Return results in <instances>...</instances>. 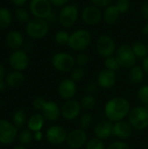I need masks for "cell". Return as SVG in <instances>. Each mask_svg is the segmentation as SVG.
Returning <instances> with one entry per match:
<instances>
[{
    "mask_svg": "<svg viewBox=\"0 0 148 149\" xmlns=\"http://www.w3.org/2000/svg\"><path fill=\"white\" fill-rule=\"evenodd\" d=\"M45 100L42 97H37L33 100V102H32V105H33V107L36 109V110H38V111H41L44 103H45Z\"/></svg>",
    "mask_w": 148,
    "mask_h": 149,
    "instance_id": "obj_41",
    "label": "cell"
},
{
    "mask_svg": "<svg viewBox=\"0 0 148 149\" xmlns=\"http://www.w3.org/2000/svg\"><path fill=\"white\" fill-rule=\"evenodd\" d=\"M10 3H11L12 4H14L15 6L21 7V6H23V5L26 3L27 0H10Z\"/></svg>",
    "mask_w": 148,
    "mask_h": 149,
    "instance_id": "obj_48",
    "label": "cell"
},
{
    "mask_svg": "<svg viewBox=\"0 0 148 149\" xmlns=\"http://www.w3.org/2000/svg\"><path fill=\"white\" fill-rule=\"evenodd\" d=\"M13 149H26L23 145H19V146H16Z\"/></svg>",
    "mask_w": 148,
    "mask_h": 149,
    "instance_id": "obj_52",
    "label": "cell"
},
{
    "mask_svg": "<svg viewBox=\"0 0 148 149\" xmlns=\"http://www.w3.org/2000/svg\"><path fill=\"white\" fill-rule=\"evenodd\" d=\"M147 52H148V44H147Z\"/></svg>",
    "mask_w": 148,
    "mask_h": 149,
    "instance_id": "obj_54",
    "label": "cell"
},
{
    "mask_svg": "<svg viewBox=\"0 0 148 149\" xmlns=\"http://www.w3.org/2000/svg\"><path fill=\"white\" fill-rule=\"evenodd\" d=\"M24 75L22 73V72L19 71H13L9 72L5 78L6 85L11 88H18L24 84Z\"/></svg>",
    "mask_w": 148,
    "mask_h": 149,
    "instance_id": "obj_22",
    "label": "cell"
},
{
    "mask_svg": "<svg viewBox=\"0 0 148 149\" xmlns=\"http://www.w3.org/2000/svg\"><path fill=\"white\" fill-rule=\"evenodd\" d=\"M93 121H94V118H93L92 114L90 113H85L79 118V128L86 131L92 125Z\"/></svg>",
    "mask_w": 148,
    "mask_h": 149,
    "instance_id": "obj_30",
    "label": "cell"
},
{
    "mask_svg": "<svg viewBox=\"0 0 148 149\" xmlns=\"http://www.w3.org/2000/svg\"><path fill=\"white\" fill-rule=\"evenodd\" d=\"M78 88H77V83L74 82L71 79H63L58 88V94L60 98L64 100H72L76 93H77Z\"/></svg>",
    "mask_w": 148,
    "mask_h": 149,
    "instance_id": "obj_17",
    "label": "cell"
},
{
    "mask_svg": "<svg viewBox=\"0 0 148 149\" xmlns=\"http://www.w3.org/2000/svg\"><path fill=\"white\" fill-rule=\"evenodd\" d=\"M49 31V23L45 19L32 18L26 24V32L33 39L44 38Z\"/></svg>",
    "mask_w": 148,
    "mask_h": 149,
    "instance_id": "obj_7",
    "label": "cell"
},
{
    "mask_svg": "<svg viewBox=\"0 0 148 149\" xmlns=\"http://www.w3.org/2000/svg\"><path fill=\"white\" fill-rule=\"evenodd\" d=\"M92 34L85 29H78L71 33L68 46L76 52H84L92 43Z\"/></svg>",
    "mask_w": 148,
    "mask_h": 149,
    "instance_id": "obj_2",
    "label": "cell"
},
{
    "mask_svg": "<svg viewBox=\"0 0 148 149\" xmlns=\"http://www.w3.org/2000/svg\"><path fill=\"white\" fill-rule=\"evenodd\" d=\"M106 149H131V148L126 142L122 141H118L110 144L108 148H106Z\"/></svg>",
    "mask_w": 148,
    "mask_h": 149,
    "instance_id": "obj_40",
    "label": "cell"
},
{
    "mask_svg": "<svg viewBox=\"0 0 148 149\" xmlns=\"http://www.w3.org/2000/svg\"><path fill=\"white\" fill-rule=\"evenodd\" d=\"M120 15V12L115 4H110L103 11V21L107 24H114L118 21Z\"/></svg>",
    "mask_w": 148,
    "mask_h": 149,
    "instance_id": "obj_23",
    "label": "cell"
},
{
    "mask_svg": "<svg viewBox=\"0 0 148 149\" xmlns=\"http://www.w3.org/2000/svg\"><path fill=\"white\" fill-rule=\"evenodd\" d=\"M142 34L145 36V37H147L148 38V21H147V23L144 24V26L142 27Z\"/></svg>",
    "mask_w": 148,
    "mask_h": 149,
    "instance_id": "obj_49",
    "label": "cell"
},
{
    "mask_svg": "<svg viewBox=\"0 0 148 149\" xmlns=\"http://www.w3.org/2000/svg\"><path fill=\"white\" fill-rule=\"evenodd\" d=\"M24 44V37L18 31H11L6 36V45L13 50H18Z\"/></svg>",
    "mask_w": 148,
    "mask_h": 149,
    "instance_id": "obj_21",
    "label": "cell"
},
{
    "mask_svg": "<svg viewBox=\"0 0 148 149\" xmlns=\"http://www.w3.org/2000/svg\"><path fill=\"white\" fill-rule=\"evenodd\" d=\"M96 82L100 88L110 89L117 82V73L114 71L104 68L98 73Z\"/></svg>",
    "mask_w": 148,
    "mask_h": 149,
    "instance_id": "obj_16",
    "label": "cell"
},
{
    "mask_svg": "<svg viewBox=\"0 0 148 149\" xmlns=\"http://www.w3.org/2000/svg\"><path fill=\"white\" fill-rule=\"evenodd\" d=\"M41 113L46 120L54 122L57 121L61 116V107L55 101L46 100Z\"/></svg>",
    "mask_w": 148,
    "mask_h": 149,
    "instance_id": "obj_18",
    "label": "cell"
},
{
    "mask_svg": "<svg viewBox=\"0 0 148 149\" xmlns=\"http://www.w3.org/2000/svg\"><path fill=\"white\" fill-rule=\"evenodd\" d=\"M51 3L52 6H55V7H64L65 6L66 4L69 3L70 0H49Z\"/></svg>",
    "mask_w": 148,
    "mask_h": 149,
    "instance_id": "obj_44",
    "label": "cell"
},
{
    "mask_svg": "<svg viewBox=\"0 0 148 149\" xmlns=\"http://www.w3.org/2000/svg\"><path fill=\"white\" fill-rule=\"evenodd\" d=\"M29 63V56L23 50H16L9 57V64L14 71L22 72L25 70L28 67Z\"/></svg>",
    "mask_w": 148,
    "mask_h": 149,
    "instance_id": "obj_15",
    "label": "cell"
},
{
    "mask_svg": "<svg viewBox=\"0 0 148 149\" xmlns=\"http://www.w3.org/2000/svg\"><path fill=\"white\" fill-rule=\"evenodd\" d=\"M83 23L87 25H97L103 20V11H101L99 7L93 4L85 6L80 14Z\"/></svg>",
    "mask_w": 148,
    "mask_h": 149,
    "instance_id": "obj_10",
    "label": "cell"
},
{
    "mask_svg": "<svg viewBox=\"0 0 148 149\" xmlns=\"http://www.w3.org/2000/svg\"><path fill=\"white\" fill-rule=\"evenodd\" d=\"M140 12L142 17L148 21V2H146L142 4L141 8H140Z\"/></svg>",
    "mask_w": 148,
    "mask_h": 149,
    "instance_id": "obj_45",
    "label": "cell"
},
{
    "mask_svg": "<svg viewBox=\"0 0 148 149\" xmlns=\"http://www.w3.org/2000/svg\"><path fill=\"white\" fill-rule=\"evenodd\" d=\"M79 16V12L77 5L73 3H68L61 8L58 16V20L62 27L67 29L75 24Z\"/></svg>",
    "mask_w": 148,
    "mask_h": 149,
    "instance_id": "obj_5",
    "label": "cell"
},
{
    "mask_svg": "<svg viewBox=\"0 0 148 149\" xmlns=\"http://www.w3.org/2000/svg\"><path fill=\"white\" fill-rule=\"evenodd\" d=\"M95 46L99 55H100L104 58L113 56L117 50L114 39L107 34H103L99 36L97 38Z\"/></svg>",
    "mask_w": 148,
    "mask_h": 149,
    "instance_id": "obj_8",
    "label": "cell"
},
{
    "mask_svg": "<svg viewBox=\"0 0 148 149\" xmlns=\"http://www.w3.org/2000/svg\"><path fill=\"white\" fill-rule=\"evenodd\" d=\"M114 56L117 58L120 65V68L130 69L133 66L136 65L137 58L131 45H120L119 47H117Z\"/></svg>",
    "mask_w": 148,
    "mask_h": 149,
    "instance_id": "obj_6",
    "label": "cell"
},
{
    "mask_svg": "<svg viewBox=\"0 0 148 149\" xmlns=\"http://www.w3.org/2000/svg\"><path fill=\"white\" fill-rule=\"evenodd\" d=\"M127 118L134 130L143 131L148 127V109L145 106H137L132 108Z\"/></svg>",
    "mask_w": 148,
    "mask_h": 149,
    "instance_id": "obj_3",
    "label": "cell"
},
{
    "mask_svg": "<svg viewBox=\"0 0 148 149\" xmlns=\"http://www.w3.org/2000/svg\"><path fill=\"white\" fill-rule=\"evenodd\" d=\"M27 115L24 110H17L12 115V122L13 125L17 128H21L23 127L25 124H27Z\"/></svg>",
    "mask_w": 148,
    "mask_h": 149,
    "instance_id": "obj_27",
    "label": "cell"
},
{
    "mask_svg": "<svg viewBox=\"0 0 148 149\" xmlns=\"http://www.w3.org/2000/svg\"><path fill=\"white\" fill-rule=\"evenodd\" d=\"M33 139V133L29 129H24L18 134V141L21 145H29Z\"/></svg>",
    "mask_w": 148,
    "mask_h": 149,
    "instance_id": "obj_35",
    "label": "cell"
},
{
    "mask_svg": "<svg viewBox=\"0 0 148 149\" xmlns=\"http://www.w3.org/2000/svg\"><path fill=\"white\" fill-rule=\"evenodd\" d=\"M128 78L129 80L132 84H140L143 82L144 78H145V72L142 69L141 66L139 65H134L132 68L129 69V73H128Z\"/></svg>",
    "mask_w": 148,
    "mask_h": 149,
    "instance_id": "obj_25",
    "label": "cell"
},
{
    "mask_svg": "<svg viewBox=\"0 0 148 149\" xmlns=\"http://www.w3.org/2000/svg\"><path fill=\"white\" fill-rule=\"evenodd\" d=\"M92 2V3L97 7H107L108 5L112 4L113 0H90Z\"/></svg>",
    "mask_w": 148,
    "mask_h": 149,
    "instance_id": "obj_42",
    "label": "cell"
},
{
    "mask_svg": "<svg viewBox=\"0 0 148 149\" xmlns=\"http://www.w3.org/2000/svg\"><path fill=\"white\" fill-rule=\"evenodd\" d=\"M145 74L148 75V56L146 57L144 59H142V65H141Z\"/></svg>",
    "mask_w": 148,
    "mask_h": 149,
    "instance_id": "obj_46",
    "label": "cell"
},
{
    "mask_svg": "<svg viewBox=\"0 0 148 149\" xmlns=\"http://www.w3.org/2000/svg\"><path fill=\"white\" fill-rule=\"evenodd\" d=\"M89 56L83 52H79L76 56H75V63H76V66H79V67H85L88 63H89Z\"/></svg>",
    "mask_w": 148,
    "mask_h": 149,
    "instance_id": "obj_38",
    "label": "cell"
},
{
    "mask_svg": "<svg viewBox=\"0 0 148 149\" xmlns=\"http://www.w3.org/2000/svg\"><path fill=\"white\" fill-rule=\"evenodd\" d=\"M129 1H130V0H129Z\"/></svg>",
    "mask_w": 148,
    "mask_h": 149,
    "instance_id": "obj_56",
    "label": "cell"
},
{
    "mask_svg": "<svg viewBox=\"0 0 148 149\" xmlns=\"http://www.w3.org/2000/svg\"><path fill=\"white\" fill-rule=\"evenodd\" d=\"M51 63L52 67L60 72H71L76 66L75 57L65 52H58L52 55Z\"/></svg>",
    "mask_w": 148,
    "mask_h": 149,
    "instance_id": "obj_4",
    "label": "cell"
},
{
    "mask_svg": "<svg viewBox=\"0 0 148 149\" xmlns=\"http://www.w3.org/2000/svg\"><path fill=\"white\" fill-rule=\"evenodd\" d=\"M98 86H98L97 82H89L85 86L86 94H93L97 91Z\"/></svg>",
    "mask_w": 148,
    "mask_h": 149,
    "instance_id": "obj_43",
    "label": "cell"
},
{
    "mask_svg": "<svg viewBox=\"0 0 148 149\" xmlns=\"http://www.w3.org/2000/svg\"><path fill=\"white\" fill-rule=\"evenodd\" d=\"M115 6L118 8L120 14L126 13L130 9V1L129 0H116Z\"/></svg>",
    "mask_w": 148,
    "mask_h": 149,
    "instance_id": "obj_39",
    "label": "cell"
},
{
    "mask_svg": "<svg viewBox=\"0 0 148 149\" xmlns=\"http://www.w3.org/2000/svg\"><path fill=\"white\" fill-rule=\"evenodd\" d=\"M131 46H132V49H133L137 58L144 59L146 57L148 56L147 45L146 44H144L140 41H136Z\"/></svg>",
    "mask_w": 148,
    "mask_h": 149,
    "instance_id": "obj_26",
    "label": "cell"
},
{
    "mask_svg": "<svg viewBox=\"0 0 148 149\" xmlns=\"http://www.w3.org/2000/svg\"><path fill=\"white\" fill-rule=\"evenodd\" d=\"M14 14H15L16 19L21 24H27L31 20L30 12L24 8H21V7L17 8Z\"/></svg>",
    "mask_w": 148,
    "mask_h": 149,
    "instance_id": "obj_32",
    "label": "cell"
},
{
    "mask_svg": "<svg viewBox=\"0 0 148 149\" xmlns=\"http://www.w3.org/2000/svg\"><path fill=\"white\" fill-rule=\"evenodd\" d=\"M104 65H105V68L114 71V72H117L120 68V65L117 58H115V56H111V57L105 58Z\"/></svg>",
    "mask_w": 148,
    "mask_h": 149,
    "instance_id": "obj_36",
    "label": "cell"
},
{
    "mask_svg": "<svg viewBox=\"0 0 148 149\" xmlns=\"http://www.w3.org/2000/svg\"><path fill=\"white\" fill-rule=\"evenodd\" d=\"M70 35L71 34L65 30L58 31L55 33V36H54L55 42L59 45H68L69 39H70Z\"/></svg>",
    "mask_w": 148,
    "mask_h": 149,
    "instance_id": "obj_31",
    "label": "cell"
},
{
    "mask_svg": "<svg viewBox=\"0 0 148 149\" xmlns=\"http://www.w3.org/2000/svg\"><path fill=\"white\" fill-rule=\"evenodd\" d=\"M43 137H44V134L41 131H38V132H35L33 133V139L36 141H40L43 140Z\"/></svg>",
    "mask_w": 148,
    "mask_h": 149,
    "instance_id": "obj_47",
    "label": "cell"
},
{
    "mask_svg": "<svg viewBox=\"0 0 148 149\" xmlns=\"http://www.w3.org/2000/svg\"><path fill=\"white\" fill-rule=\"evenodd\" d=\"M137 98L143 104H148V84L141 86L137 91Z\"/></svg>",
    "mask_w": 148,
    "mask_h": 149,
    "instance_id": "obj_37",
    "label": "cell"
},
{
    "mask_svg": "<svg viewBox=\"0 0 148 149\" xmlns=\"http://www.w3.org/2000/svg\"><path fill=\"white\" fill-rule=\"evenodd\" d=\"M70 149H72V148H70Z\"/></svg>",
    "mask_w": 148,
    "mask_h": 149,
    "instance_id": "obj_55",
    "label": "cell"
},
{
    "mask_svg": "<svg viewBox=\"0 0 148 149\" xmlns=\"http://www.w3.org/2000/svg\"><path fill=\"white\" fill-rule=\"evenodd\" d=\"M5 89V84L3 82V80H1L0 81V91H3Z\"/></svg>",
    "mask_w": 148,
    "mask_h": 149,
    "instance_id": "obj_51",
    "label": "cell"
},
{
    "mask_svg": "<svg viewBox=\"0 0 148 149\" xmlns=\"http://www.w3.org/2000/svg\"><path fill=\"white\" fill-rule=\"evenodd\" d=\"M144 106H145V107H146L148 109V104H147V105H144Z\"/></svg>",
    "mask_w": 148,
    "mask_h": 149,
    "instance_id": "obj_53",
    "label": "cell"
},
{
    "mask_svg": "<svg viewBox=\"0 0 148 149\" xmlns=\"http://www.w3.org/2000/svg\"><path fill=\"white\" fill-rule=\"evenodd\" d=\"M4 74H5V69L3 67V65L2 64H0V81L3 80Z\"/></svg>",
    "mask_w": 148,
    "mask_h": 149,
    "instance_id": "obj_50",
    "label": "cell"
},
{
    "mask_svg": "<svg viewBox=\"0 0 148 149\" xmlns=\"http://www.w3.org/2000/svg\"><path fill=\"white\" fill-rule=\"evenodd\" d=\"M67 134L68 133L62 126L52 125L47 128L45 132V138L51 145L59 146L66 141Z\"/></svg>",
    "mask_w": 148,
    "mask_h": 149,
    "instance_id": "obj_12",
    "label": "cell"
},
{
    "mask_svg": "<svg viewBox=\"0 0 148 149\" xmlns=\"http://www.w3.org/2000/svg\"><path fill=\"white\" fill-rule=\"evenodd\" d=\"M94 135L100 140H106L113 135V123L108 120H101L94 127Z\"/></svg>",
    "mask_w": 148,
    "mask_h": 149,
    "instance_id": "obj_20",
    "label": "cell"
},
{
    "mask_svg": "<svg viewBox=\"0 0 148 149\" xmlns=\"http://www.w3.org/2000/svg\"><path fill=\"white\" fill-rule=\"evenodd\" d=\"M131 104L124 97H113L110 99L104 107V113L109 121L115 123L128 117L131 111Z\"/></svg>",
    "mask_w": 148,
    "mask_h": 149,
    "instance_id": "obj_1",
    "label": "cell"
},
{
    "mask_svg": "<svg viewBox=\"0 0 148 149\" xmlns=\"http://www.w3.org/2000/svg\"><path fill=\"white\" fill-rule=\"evenodd\" d=\"M12 22L11 12L9 9L5 7L0 8V28L6 29L8 28Z\"/></svg>",
    "mask_w": 148,
    "mask_h": 149,
    "instance_id": "obj_28",
    "label": "cell"
},
{
    "mask_svg": "<svg viewBox=\"0 0 148 149\" xmlns=\"http://www.w3.org/2000/svg\"><path fill=\"white\" fill-rule=\"evenodd\" d=\"M133 128L128 120H120L113 123V135L120 140L129 139L133 132Z\"/></svg>",
    "mask_w": 148,
    "mask_h": 149,
    "instance_id": "obj_19",
    "label": "cell"
},
{
    "mask_svg": "<svg viewBox=\"0 0 148 149\" xmlns=\"http://www.w3.org/2000/svg\"><path fill=\"white\" fill-rule=\"evenodd\" d=\"M85 149H106L103 140L93 137L87 141Z\"/></svg>",
    "mask_w": 148,
    "mask_h": 149,
    "instance_id": "obj_33",
    "label": "cell"
},
{
    "mask_svg": "<svg viewBox=\"0 0 148 149\" xmlns=\"http://www.w3.org/2000/svg\"><path fill=\"white\" fill-rule=\"evenodd\" d=\"M97 104L96 98L92 94H85L80 100L81 107L85 110H92Z\"/></svg>",
    "mask_w": 148,
    "mask_h": 149,
    "instance_id": "obj_29",
    "label": "cell"
},
{
    "mask_svg": "<svg viewBox=\"0 0 148 149\" xmlns=\"http://www.w3.org/2000/svg\"><path fill=\"white\" fill-rule=\"evenodd\" d=\"M17 137V128L7 120H0V143L10 145Z\"/></svg>",
    "mask_w": 148,
    "mask_h": 149,
    "instance_id": "obj_11",
    "label": "cell"
},
{
    "mask_svg": "<svg viewBox=\"0 0 148 149\" xmlns=\"http://www.w3.org/2000/svg\"><path fill=\"white\" fill-rule=\"evenodd\" d=\"M88 140L85 130L77 128L68 133L65 143L70 148L80 149L85 146Z\"/></svg>",
    "mask_w": 148,
    "mask_h": 149,
    "instance_id": "obj_13",
    "label": "cell"
},
{
    "mask_svg": "<svg viewBox=\"0 0 148 149\" xmlns=\"http://www.w3.org/2000/svg\"><path fill=\"white\" fill-rule=\"evenodd\" d=\"M44 120L45 119L42 113H34L29 118L26 125L29 130H31L32 133H35L42 130L44 125Z\"/></svg>",
    "mask_w": 148,
    "mask_h": 149,
    "instance_id": "obj_24",
    "label": "cell"
},
{
    "mask_svg": "<svg viewBox=\"0 0 148 149\" xmlns=\"http://www.w3.org/2000/svg\"><path fill=\"white\" fill-rule=\"evenodd\" d=\"M82 107L80 102L72 99L70 100H65V102L61 106V116L69 121L76 120L81 113Z\"/></svg>",
    "mask_w": 148,
    "mask_h": 149,
    "instance_id": "obj_14",
    "label": "cell"
},
{
    "mask_svg": "<svg viewBox=\"0 0 148 149\" xmlns=\"http://www.w3.org/2000/svg\"><path fill=\"white\" fill-rule=\"evenodd\" d=\"M85 75V72L84 67L75 66L70 72V79H72L74 82L78 83L80 82Z\"/></svg>",
    "mask_w": 148,
    "mask_h": 149,
    "instance_id": "obj_34",
    "label": "cell"
},
{
    "mask_svg": "<svg viewBox=\"0 0 148 149\" xmlns=\"http://www.w3.org/2000/svg\"><path fill=\"white\" fill-rule=\"evenodd\" d=\"M29 10L34 17L45 20L53 12L52 5L49 0H31Z\"/></svg>",
    "mask_w": 148,
    "mask_h": 149,
    "instance_id": "obj_9",
    "label": "cell"
}]
</instances>
